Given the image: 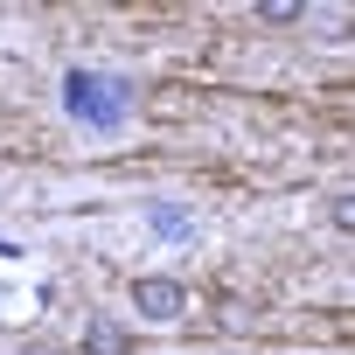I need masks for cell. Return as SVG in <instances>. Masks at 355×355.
I'll list each match as a JSON object with an SVG mask.
<instances>
[{"label": "cell", "instance_id": "cell-1", "mask_svg": "<svg viewBox=\"0 0 355 355\" xmlns=\"http://www.w3.org/2000/svg\"><path fill=\"white\" fill-rule=\"evenodd\" d=\"M139 105V84L132 77H112V70H70L63 77V112L91 132H119Z\"/></svg>", "mask_w": 355, "mask_h": 355}, {"label": "cell", "instance_id": "cell-3", "mask_svg": "<svg viewBox=\"0 0 355 355\" xmlns=\"http://www.w3.org/2000/svg\"><path fill=\"white\" fill-rule=\"evenodd\" d=\"M146 230H153L160 244H196V237H202V223H196L182 202H153V209H146Z\"/></svg>", "mask_w": 355, "mask_h": 355}, {"label": "cell", "instance_id": "cell-4", "mask_svg": "<svg viewBox=\"0 0 355 355\" xmlns=\"http://www.w3.org/2000/svg\"><path fill=\"white\" fill-rule=\"evenodd\" d=\"M84 355H132V334L91 313V327H84Z\"/></svg>", "mask_w": 355, "mask_h": 355}, {"label": "cell", "instance_id": "cell-5", "mask_svg": "<svg viewBox=\"0 0 355 355\" xmlns=\"http://www.w3.org/2000/svg\"><path fill=\"white\" fill-rule=\"evenodd\" d=\"M258 15H265V21H300L306 8H300V0H265V8H258Z\"/></svg>", "mask_w": 355, "mask_h": 355}, {"label": "cell", "instance_id": "cell-2", "mask_svg": "<svg viewBox=\"0 0 355 355\" xmlns=\"http://www.w3.org/2000/svg\"><path fill=\"white\" fill-rule=\"evenodd\" d=\"M182 306H189V286L182 279H132V313L139 320L167 327V320H182Z\"/></svg>", "mask_w": 355, "mask_h": 355}]
</instances>
